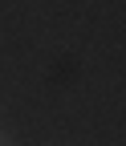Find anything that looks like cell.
I'll return each mask as SVG.
<instances>
[{
  "label": "cell",
  "instance_id": "cell-1",
  "mask_svg": "<svg viewBox=\"0 0 126 146\" xmlns=\"http://www.w3.org/2000/svg\"><path fill=\"white\" fill-rule=\"evenodd\" d=\"M0 146H21V142H16V134H12V130H0Z\"/></svg>",
  "mask_w": 126,
  "mask_h": 146
}]
</instances>
